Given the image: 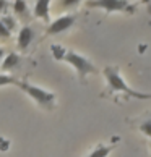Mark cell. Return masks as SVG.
<instances>
[{
  "label": "cell",
  "instance_id": "1",
  "mask_svg": "<svg viewBox=\"0 0 151 157\" xmlns=\"http://www.w3.org/2000/svg\"><path fill=\"white\" fill-rule=\"evenodd\" d=\"M104 76L107 79V84L109 88L115 92H125L129 94L130 97H135V99H151V94H145V92H138L135 89H132L129 84L124 81V78L120 76L119 70L114 68V67H106L104 68Z\"/></svg>",
  "mask_w": 151,
  "mask_h": 157
},
{
  "label": "cell",
  "instance_id": "2",
  "mask_svg": "<svg viewBox=\"0 0 151 157\" xmlns=\"http://www.w3.org/2000/svg\"><path fill=\"white\" fill-rule=\"evenodd\" d=\"M16 86H20V89L23 92H26V94L30 96L33 101L38 104V105L44 107V109H52V107H54L55 94H52V92H49V91L41 89V88H38V86H34V84H30V83H26V81H18V84H16Z\"/></svg>",
  "mask_w": 151,
  "mask_h": 157
},
{
  "label": "cell",
  "instance_id": "3",
  "mask_svg": "<svg viewBox=\"0 0 151 157\" xmlns=\"http://www.w3.org/2000/svg\"><path fill=\"white\" fill-rule=\"evenodd\" d=\"M63 60H65L67 63H70V65L78 71V75H80L81 78H85L86 75H89V73H97L96 67L93 65V63L86 59V57L77 54V52H72V50L70 52H65Z\"/></svg>",
  "mask_w": 151,
  "mask_h": 157
},
{
  "label": "cell",
  "instance_id": "4",
  "mask_svg": "<svg viewBox=\"0 0 151 157\" xmlns=\"http://www.w3.org/2000/svg\"><path fill=\"white\" fill-rule=\"evenodd\" d=\"M89 7H99L104 8L106 11H129V13H133L135 11V7L127 2H122V0H99V2H89Z\"/></svg>",
  "mask_w": 151,
  "mask_h": 157
},
{
  "label": "cell",
  "instance_id": "5",
  "mask_svg": "<svg viewBox=\"0 0 151 157\" xmlns=\"http://www.w3.org/2000/svg\"><path fill=\"white\" fill-rule=\"evenodd\" d=\"M75 23V16L72 15H65V16H60V18L54 20L49 25L47 28V34L49 36H54V34H60L63 31H67L68 28H72Z\"/></svg>",
  "mask_w": 151,
  "mask_h": 157
},
{
  "label": "cell",
  "instance_id": "6",
  "mask_svg": "<svg viewBox=\"0 0 151 157\" xmlns=\"http://www.w3.org/2000/svg\"><path fill=\"white\" fill-rule=\"evenodd\" d=\"M34 37V31H33V28L31 26H23L20 33H18V47L21 50H25L28 45L31 44V40Z\"/></svg>",
  "mask_w": 151,
  "mask_h": 157
},
{
  "label": "cell",
  "instance_id": "7",
  "mask_svg": "<svg viewBox=\"0 0 151 157\" xmlns=\"http://www.w3.org/2000/svg\"><path fill=\"white\" fill-rule=\"evenodd\" d=\"M49 7H50V2L49 0H38L34 3V16L41 20H46V21H50V16H49Z\"/></svg>",
  "mask_w": 151,
  "mask_h": 157
},
{
  "label": "cell",
  "instance_id": "8",
  "mask_svg": "<svg viewBox=\"0 0 151 157\" xmlns=\"http://www.w3.org/2000/svg\"><path fill=\"white\" fill-rule=\"evenodd\" d=\"M20 63V55L18 54H15V52H10V54L5 57V60L2 62V70H11V68H15L16 65Z\"/></svg>",
  "mask_w": 151,
  "mask_h": 157
},
{
  "label": "cell",
  "instance_id": "9",
  "mask_svg": "<svg viewBox=\"0 0 151 157\" xmlns=\"http://www.w3.org/2000/svg\"><path fill=\"white\" fill-rule=\"evenodd\" d=\"M112 151V146H97L88 157H107Z\"/></svg>",
  "mask_w": 151,
  "mask_h": 157
},
{
  "label": "cell",
  "instance_id": "10",
  "mask_svg": "<svg viewBox=\"0 0 151 157\" xmlns=\"http://www.w3.org/2000/svg\"><path fill=\"white\" fill-rule=\"evenodd\" d=\"M28 3L26 2H23V0H18V2H15L13 3V11L18 16H25L26 13H28Z\"/></svg>",
  "mask_w": 151,
  "mask_h": 157
},
{
  "label": "cell",
  "instance_id": "11",
  "mask_svg": "<svg viewBox=\"0 0 151 157\" xmlns=\"http://www.w3.org/2000/svg\"><path fill=\"white\" fill-rule=\"evenodd\" d=\"M20 79H16L15 76H10V75H2L0 73V86H8V84H18Z\"/></svg>",
  "mask_w": 151,
  "mask_h": 157
},
{
  "label": "cell",
  "instance_id": "12",
  "mask_svg": "<svg viewBox=\"0 0 151 157\" xmlns=\"http://www.w3.org/2000/svg\"><path fill=\"white\" fill-rule=\"evenodd\" d=\"M52 55H54V59L57 60H63V57H65V50L62 49V45H52Z\"/></svg>",
  "mask_w": 151,
  "mask_h": 157
},
{
  "label": "cell",
  "instance_id": "13",
  "mask_svg": "<svg viewBox=\"0 0 151 157\" xmlns=\"http://www.w3.org/2000/svg\"><path fill=\"white\" fill-rule=\"evenodd\" d=\"M0 21L3 23V26L7 28V29H8L10 33H11V31H13L15 28H16V21H15L13 18H11V16H3V18L0 20Z\"/></svg>",
  "mask_w": 151,
  "mask_h": 157
},
{
  "label": "cell",
  "instance_id": "14",
  "mask_svg": "<svg viewBox=\"0 0 151 157\" xmlns=\"http://www.w3.org/2000/svg\"><path fill=\"white\" fill-rule=\"evenodd\" d=\"M140 131H143L146 136L151 138V118L146 120V121H143V123L140 125Z\"/></svg>",
  "mask_w": 151,
  "mask_h": 157
},
{
  "label": "cell",
  "instance_id": "15",
  "mask_svg": "<svg viewBox=\"0 0 151 157\" xmlns=\"http://www.w3.org/2000/svg\"><path fill=\"white\" fill-rule=\"evenodd\" d=\"M0 37H5V39H8V37H10V31L3 26V23H2V21H0Z\"/></svg>",
  "mask_w": 151,
  "mask_h": 157
},
{
  "label": "cell",
  "instance_id": "16",
  "mask_svg": "<svg viewBox=\"0 0 151 157\" xmlns=\"http://www.w3.org/2000/svg\"><path fill=\"white\" fill-rule=\"evenodd\" d=\"M3 8H7V2H2V0H0V11H3Z\"/></svg>",
  "mask_w": 151,
  "mask_h": 157
},
{
  "label": "cell",
  "instance_id": "17",
  "mask_svg": "<svg viewBox=\"0 0 151 157\" xmlns=\"http://www.w3.org/2000/svg\"><path fill=\"white\" fill-rule=\"evenodd\" d=\"M3 55H5V50H3V49H0V60L3 59Z\"/></svg>",
  "mask_w": 151,
  "mask_h": 157
}]
</instances>
